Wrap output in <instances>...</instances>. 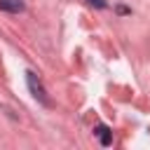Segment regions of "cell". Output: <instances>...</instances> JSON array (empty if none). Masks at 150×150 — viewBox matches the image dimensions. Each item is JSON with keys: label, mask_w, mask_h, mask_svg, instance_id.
<instances>
[{"label": "cell", "mask_w": 150, "mask_h": 150, "mask_svg": "<svg viewBox=\"0 0 150 150\" xmlns=\"http://www.w3.org/2000/svg\"><path fill=\"white\" fill-rule=\"evenodd\" d=\"M26 82H28V89H30V94L40 101V103H45V105H49V98H47V91H45V87L40 84V80L33 75V73H26Z\"/></svg>", "instance_id": "6da1fadb"}, {"label": "cell", "mask_w": 150, "mask_h": 150, "mask_svg": "<svg viewBox=\"0 0 150 150\" xmlns=\"http://www.w3.org/2000/svg\"><path fill=\"white\" fill-rule=\"evenodd\" d=\"M0 9H5V12H21L23 9V0H0Z\"/></svg>", "instance_id": "7a4b0ae2"}, {"label": "cell", "mask_w": 150, "mask_h": 150, "mask_svg": "<svg viewBox=\"0 0 150 150\" xmlns=\"http://www.w3.org/2000/svg\"><path fill=\"white\" fill-rule=\"evenodd\" d=\"M96 136H98V141L103 143V145H110V141H112V136H110V129L105 127V124H98L96 127V131H94Z\"/></svg>", "instance_id": "3957f363"}, {"label": "cell", "mask_w": 150, "mask_h": 150, "mask_svg": "<svg viewBox=\"0 0 150 150\" xmlns=\"http://www.w3.org/2000/svg\"><path fill=\"white\" fill-rule=\"evenodd\" d=\"M87 5H91V7H98V9H103L108 2L105 0H87Z\"/></svg>", "instance_id": "277c9868"}]
</instances>
